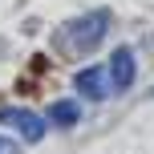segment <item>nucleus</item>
Listing matches in <instances>:
<instances>
[{"label":"nucleus","instance_id":"7ed1b4c3","mask_svg":"<svg viewBox=\"0 0 154 154\" xmlns=\"http://www.w3.org/2000/svg\"><path fill=\"white\" fill-rule=\"evenodd\" d=\"M73 81H77V93H81V97H89V101H106L109 89H114V85H109V73L101 69V65H85Z\"/></svg>","mask_w":154,"mask_h":154},{"label":"nucleus","instance_id":"f257e3e1","mask_svg":"<svg viewBox=\"0 0 154 154\" xmlns=\"http://www.w3.org/2000/svg\"><path fill=\"white\" fill-rule=\"evenodd\" d=\"M109 29V12H85V16H73L69 24H61V45L69 53H93L101 45Z\"/></svg>","mask_w":154,"mask_h":154},{"label":"nucleus","instance_id":"39448f33","mask_svg":"<svg viewBox=\"0 0 154 154\" xmlns=\"http://www.w3.org/2000/svg\"><path fill=\"white\" fill-rule=\"evenodd\" d=\"M49 118H53L57 126H77L81 122V106H77V101H53V106H49Z\"/></svg>","mask_w":154,"mask_h":154},{"label":"nucleus","instance_id":"423d86ee","mask_svg":"<svg viewBox=\"0 0 154 154\" xmlns=\"http://www.w3.org/2000/svg\"><path fill=\"white\" fill-rule=\"evenodd\" d=\"M0 154H16V142L12 138H0Z\"/></svg>","mask_w":154,"mask_h":154},{"label":"nucleus","instance_id":"f03ea898","mask_svg":"<svg viewBox=\"0 0 154 154\" xmlns=\"http://www.w3.org/2000/svg\"><path fill=\"white\" fill-rule=\"evenodd\" d=\"M0 126L20 130V138H29V142H41V138H45V118L32 114V109H0Z\"/></svg>","mask_w":154,"mask_h":154},{"label":"nucleus","instance_id":"20e7f679","mask_svg":"<svg viewBox=\"0 0 154 154\" xmlns=\"http://www.w3.org/2000/svg\"><path fill=\"white\" fill-rule=\"evenodd\" d=\"M106 73H109V85H114V89H130L134 85V53L130 49H114Z\"/></svg>","mask_w":154,"mask_h":154}]
</instances>
